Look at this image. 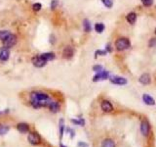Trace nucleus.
<instances>
[{
    "label": "nucleus",
    "mask_w": 156,
    "mask_h": 147,
    "mask_svg": "<svg viewBox=\"0 0 156 147\" xmlns=\"http://www.w3.org/2000/svg\"><path fill=\"white\" fill-rule=\"evenodd\" d=\"M30 103L33 108H41L48 107L53 103V100L49 97V95L45 92L41 91H33L30 93Z\"/></svg>",
    "instance_id": "nucleus-1"
},
{
    "label": "nucleus",
    "mask_w": 156,
    "mask_h": 147,
    "mask_svg": "<svg viewBox=\"0 0 156 147\" xmlns=\"http://www.w3.org/2000/svg\"><path fill=\"white\" fill-rule=\"evenodd\" d=\"M115 47L118 51H123L125 49L129 48L130 47V41L128 38H125V37H121V38L117 39L115 42Z\"/></svg>",
    "instance_id": "nucleus-2"
},
{
    "label": "nucleus",
    "mask_w": 156,
    "mask_h": 147,
    "mask_svg": "<svg viewBox=\"0 0 156 147\" xmlns=\"http://www.w3.org/2000/svg\"><path fill=\"white\" fill-rule=\"evenodd\" d=\"M17 41H18V37L16 36L15 34H11L8 37H6V38L4 39L3 41H2V43H3L4 47H7V48L10 49L11 47H13V46L16 45Z\"/></svg>",
    "instance_id": "nucleus-3"
},
{
    "label": "nucleus",
    "mask_w": 156,
    "mask_h": 147,
    "mask_svg": "<svg viewBox=\"0 0 156 147\" xmlns=\"http://www.w3.org/2000/svg\"><path fill=\"white\" fill-rule=\"evenodd\" d=\"M31 62H32V64H33L34 67H36V68H43L44 66H46V64H47V61L45 60L41 55L32 57Z\"/></svg>",
    "instance_id": "nucleus-4"
},
{
    "label": "nucleus",
    "mask_w": 156,
    "mask_h": 147,
    "mask_svg": "<svg viewBox=\"0 0 156 147\" xmlns=\"http://www.w3.org/2000/svg\"><path fill=\"white\" fill-rule=\"evenodd\" d=\"M27 139L29 141V143L32 144V145H38L40 142H41V137L36 132H31V134H28Z\"/></svg>",
    "instance_id": "nucleus-5"
},
{
    "label": "nucleus",
    "mask_w": 156,
    "mask_h": 147,
    "mask_svg": "<svg viewBox=\"0 0 156 147\" xmlns=\"http://www.w3.org/2000/svg\"><path fill=\"white\" fill-rule=\"evenodd\" d=\"M9 57H10V49L4 46L2 48H0V61L1 62L8 61Z\"/></svg>",
    "instance_id": "nucleus-6"
},
{
    "label": "nucleus",
    "mask_w": 156,
    "mask_h": 147,
    "mask_svg": "<svg viewBox=\"0 0 156 147\" xmlns=\"http://www.w3.org/2000/svg\"><path fill=\"white\" fill-rule=\"evenodd\" d=\"M149 131H150L149 123L147 121H143L141 124V132L143 134V136H147L149 134Z\"/></svg>",
    "instance_id": "nucleus-7"
},
{
    "label": "nucleus",
    "mask_w": 156,
    "mask_h": 147,
    "mask_svg": "<svg viewBox=\"0 0 156 147\" xmlns=\"http://www.w3.org/2000/svg\"><path fill=\"white\" fill-rule=\"evenodd\" d=\"M101 110L103 111V112H112L113 111V106L112 104L110 103L108 100H103V102H101Z\"/></svg>",
    "instance_id": "nucleus-8"
},
{
    "label": "nucleus",
    "mask_w": 156,
    "mask_h": 147,
    "mask_svg": "<svg viewBox=\"0 0 156 147\" xmlns=\"http://www.w3.org/2000/svg\"><path fill=\"white\" fill-rule=\"evenodd\" d=\"M74 55V50L71 46H67L63 51V57L65 59H71Z\"/></svg>",
    "instance_id": "nucleus-9"
},
{
    "label": "nucleus",
    "mask_w": 156,
    "mask_h": 147,
    "mask_svg": "<svg viewBox=\"0 0 156 147\" xmlns=\"http://www.w3.org/2000/svg\"><path fill=\"white\" fill-rule=\"evenodd\" d=\"M108 76H109L108 72H106V71H101V72L98 73L95 77H94L93 80L94 82H99V80H106V79H108Z\"/></svg>",
    "instance_id": "nucleus-10"
},
{
    "label": "nucleus",
    "mask_w": 156,
    "mask_h": 147,
    "mask_svg": "<svg viewBox=\"0 0 156 147\" xmlns=\"http://www.w3.org/2000/svg\"><path fill=\"white\" fill-rule=\"evenodd\" d=\"M110 82L114 84H118V85H124L127 84V80L125 78L122 77H112L110 79Z\"/></svg>",
    "instance_id": "nucleus-11"
},
{
    "label": "nucleus",
    "mask_w": 156,
    "mask_h": 147,
    "mask_svg": "<svg viewBox=\"0 0 156 147\" xmlns=\"http://www.w3.org/2000/svg\"><path fill=\"white\" fill-rule=\"evenodd\" d=\"M143 100L146 104V105L153 106L155 104V100L150 95H148V94H143Z\"/></svg>",
    "instance_id": "nucleus-12"
},
{
    "label": "nucleus",
    "mask_w": 156,
    "mask_h": 147,
    "mask_svg": "<svg viewBox=\"0 0 156 147\" xmlns=\"http://www.w3.org/2000/svg\"><path fill=\"white\" fill-rule=\"evenodd\" d=\"M139 82L143 84H150V76L148 74H143V75L141 76L139 78Z\"/></svg>",
    "instance_id": "nucleus-13"
},
{
    "label": "nucleus",
    "mask_w": 156,
    "mask_h": 147,
    "mask_svg": "<svg viewBox=\"0 0 156 147\" xmlns=\"http://www.w3.org/2000/svg\"><path fill=\"white\" fill-rule=\"evenodd\" d=\"M17 129L22 134H25V132H27L29 130V127H28V125L25 124V123H21V124L17 125Z\"/></svg>",
    "instance_id": "nucleus-14"
},
{
    "label": "nucleus",
    "mask_w": 156,
    "mask_h": 147,
    "mask_svg": "<svg viewBox=\"0 0 156 147\" xmlns=\"http://www.w3.org/2000/svg\"><path fill=\"white\" fill-rule=\"evenodd\" d=\"M43 58L45 59V60L48 62V61H51V60H54L55 59V53H53V52H46V53H42L40 54Z\"/></svg>",
    "instance_id": "nucleus-15"
},
{
    "label": "nucleus",
    "mask_w": 156,
    "mask_h": 147,
    "mask_svg": "<svg viewBox=\"0 0 156 147\" xmlns=\"http://www.w3.org/2000/svg\"><path fill=\"white\" fill-rule=\"evenodd\" d=\"M101 147H115V143L112 139L106 138L103 141V143H101Z\"/></svg>",
    "instance_id": "nucleus-16"
},
{
    "label": "nucleus",
    "mask_w": 156,
    "mask_h": 147,
    "mask_svg": "<svg viewBox=\"0 0 156 147\" xmlns=\"http://www.w3.org/2000/svg\"><path fill=\"white\" fill-rule=\"evenodd\" d=\"M126 19H127V21H128V23H130V24H135V22L137 21V15H136V13H129L128 15H127V17H126Z\"/></svg>",
    "instance_id": "nucleus-17"
},
{
    "label": "nucleus",
    "mask_w": 156,
    "mask_h": 147,
    "mask_svg": "<svg viewBox=\"0 0 156 147\" xmlns=\"http://www.w3.org/2000/svg\"><path fill=\"white\" fill-rule=\"evenodd\" d=\"M49 109H50V110L52 111V112L56 113V112H58V111L60 110V105H59L58 102L53 101V103H52L51 105L49 106Z\"/></svg>",
    "instance_id": "nucleus-18"
},
{
    "label": "nucleus",
    "mask_w": 156,
    "mask_h": 147,
    "mask_svg": "<svg viewBox=\"0 0 156 147\" xmlns=\"http://www.w3.org/2000/svg\"><path fill=\"white\" fill-rule=\"evenodd\" d=\"M83 28H84V30L86 32H90L92 30V27H91V23L89 22V20L85 19L83 21Z\"/></svg>",
    "instance_id": "nucleus-19"
},
{
    "label": "nucleus",
    "mask_w": 156,
    "mask_h": 147,
    "mask_svg": "<svg viewBox=\"0 0 156 147\" xmlns=\"http://www.w3.org/2000/svg\"><path fill=\"white\" fill-rule=\"evenodd\" d=\"M95 30L98 34H101L105 30V25L103 23H98L95 25Z\"/></svg>",
    "instance_id": "nucleus-20"
},
{
    "label": "nucleus",
    "mask_w": 156,
    "mask_h": 147,
    "mask_svg": "<svg viewBox=\"0 0 156 147\" xmlns=\"http://www.w3.org/2000/svg\"><path fill=\"white\" fill-rule=\"evenodd\" d=\"M11 34V32L9 30H0V40L3 41L6 37H8Z\"/></svg>",
    "instance_id": "nucleus-21"
},
{
    "label": "nucleus",
    "mask_w": 156,
    "mask_h": 147,
    "mask_svg": "<svg viewBox=\"0 0 156 147\" xmlns=\"http://www.w3.org/2000/svg\"><path fill=\"white\" fill-rule=\"evenodd\" d=\"M9 131V127L7 125H0V136H4Z\"/></svg>",
    "instance_id": "nucleus-22"
},
{
    "label": "nucleus",
    "mask_w": 156,
    "mask_h": 147,
    "mask_svg": "<svg viewBox=\"0 0 156 147\" xmlns=\"http://www.w3.org/2000/svg\"><path fill=\"white\" fill-rule=\"evenodd\" d=\"M101 2L106 8H111L113 6V0H101Z\"/></svg>",
    "instance_id": "nucleus-23"
},
{
    "label": "nucleus",
    "mask_w": 156,
    "mask_h": 147,
    "mask_svg": "<svg viewBox=\"0 0 156 147\" xmlns=\"http://www.w3.org/2000/svg\"><path fill=\"white\" fill-rule=\"evenodd\" d=\"M41 8H42V5H41V3H39V2H37V3H34L33 5H32V9H33L34 11H36V12H38L41 10Z\"/></svg>",
    "instance_id": "nucleus-24"
},
{
    "label": "nucleus",
    "mask_w": 156,
    "mask_h": 147,
    "mask_svg": "<svg viewBox=\"0 0 156 147\" xmlns=\"http://www.w3.org/2000/svg\"><path fill=\"white\" fill-rule=\"evenodd\" d=\"M71 123H73V124H75V125H84V120H82V119H80V120H74V119H72L71 120Z\"/></svg>",
    "instance_id": "nucleus-25"
},
{
    "label": "nucleus",
    "mask_w": 156,
    "mask_h": 147,
    "mask_svg": "<svg viewBox=\"0 0 156 147\" xmlns=\"http://www.w3.org/2000/svg\"><path fill=\"white\" fill-rule=\"evenodd\" d=\"M58 5H59L58 0H52V2H51V9L52 10H55L57 7H58Z\"/></svg>",
    "instance_id": "nucleus-26"
},
{
    "label": "nucleus",
    "mask_w": 156,
    "mask_h": 147,
    "mask_svg": "<svg viewBox=\"0 0 156 147\" xmlns=\"http://www.w3.org/2000/svg\"><path fill=\"white\" fill-rule=\"evenodd\" d=\"M141 2H143V4L146 7L148 6H151L153 3V0H141Z\"/></svg>",
    "instance_id": "nucleus-27"
},
{
    "label": "nucleus",
    "mask_w": 156,
    "mask_h": 147,
    "mask_svg": "<svg viewBox=\"0 0 156 147\" xmlns=\"http://www.w3.org/2000/svg\"><path fill=\"white\" fill-rule=\"evenodd\" d=\"M93 71H95L96 73H100L103 71V67H101V65H96L93 67Z\"/></svg>",
    "instance_id": "nucleus-28"
},
{
    "label": "nucleus",
    "mask_w": 156,
    "mask_h": 147,
    "mask_svg": "<svg viewBox=\"0 0 156 147\" xmlns=\"http://www.w3.org/2000/svg\"><path fill=\"white\" fill-rule=\"evenodd\" d=\"M154 45H156V39L155 38H152L150 40V42H149V46L150 47H153Z\"/></svg>",
    "instance_id": "nucleus-29"
},
{
    "label": "nucleus",
    "mask_w": 156,
    "mask_h": 147,
    "mask_svg": "<svg viewBox=\"0 0 156 147\" xmlns=\"http://www.w3.org/2000/svg\"><path fill=\"white\" fill-rule=\"evenodd\" d=\"M98 54H100V55H105V54H106V51H101V50H98V51H97L96 52V56L97 55H98Z\"/></svg>",
    "instance_id": "nucleus-30"
},
{
    "label": "nucleus",
    "mask_w": 156,
    "mask_h": 147,
    "mask_svg": "<svg viewBox=\"0 0 156 147\" xmlns=\"http://www.w3.org/2000/svg\"><path fill=\"white\" fill-rule=\"evenodd\" d=\"M78 146L79 147H88V144L83 143V142H79V143H78Z\"/></svg>",
    "instance_id": "nucleus-31"
},
{
    "label": "nucleus",
    "mask_w": 156,
    "mask_h": 147,
    "mask_svg": "<svg viewBox=\"0 0 156 147\" xmlns=\"http://www.w3.org/2000/svg\"><path fill=\"white\" fill-rule=\"evenodd\" d=\"M106 51H111V48H110V44H107V45H106Z\"/></svg>",
    "instance_id": "nucleus-32"
},
{
    "label": "nucleus",
    "mask_w": 156,
    "mask_h": 147,
    "mask_svg": "<svg viewBox=\"0 0 156 147\" xmlns=\"http://www.w3.org/2000/svg\"><path fill=\"white\" fill-rule=\"evenodd\" d=\"M61 147H65V146H63V144H61Z\"/></svg>",
    "instance_id": "nucleus-33"
},
{
    "label": "nucleus",
    "mask_w": 156,
    "mask_h": 147,
    "mask_svg": "<svg viewBox=\"0 0 156 147\" xmlns=\"http://www.w3.org/2000/svg\"><path fill=\"white\" fill-rule=\"evenodd\" d=\"M155 34H156V28H155Z\"/></svg>",
    "instance_id": "nucleus-34"
},
{
    "label": "nucleus",
    "mask_w": 156,
    "mask_h": 147,
    "mask_svg": "<svg viewBox=\"0 0 156 147\" xmlns=\"http://www.w3.org/2000/svg\"><path fill=\"white\" fill-rule=\"evenodd\" d=\"M0 114H1V112H0Z\"/></svg>",
    "instance_id": "nucleus-35"
}]
</instances>
